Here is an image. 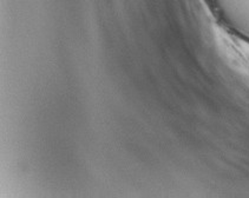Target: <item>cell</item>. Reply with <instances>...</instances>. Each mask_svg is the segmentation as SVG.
<instances>
[{
	"label": "cell",
	"instance_id": "cell-1",
	"mask_svg": "<svg viewBox=\"0 0 249 198\" xmlns=\"http://www.w3.org/2000/svg\"><path fill=\"white\" fill-rule=\"evenodd\" d=\"M217 43L229 67L249 85V41L233 33L223 32Z\"/></svg>",
	"mask_w": 249,
	"mask_h": 198
}]
</instances>
